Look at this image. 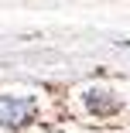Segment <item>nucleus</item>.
<instances>
[{"label":"nucleus","mask_w":130,"mask_h":133,"mask_svg":"<svg viewBox=\"0 0 130 133\" xmlns=\"http://www.w3.org/2000/svg\"><path fill=\"white\" fill-rule=\"evenodd\" d=\"M28 116H31V99H14V96L0 99V123L4 126H21L28 123Z\"/></svg>","instance_id":"nucleus-1"}]
</instances>
